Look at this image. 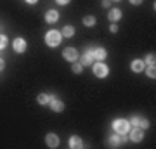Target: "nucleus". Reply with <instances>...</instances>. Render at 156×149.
Masks as SVG:
<instances>
[{
  "instance_id": "obj_31",
  "label": "nucleus",
  "mask_w": 156,
  "mask_h": 149,
  "mask_svg": "<svg viewBox=\"0 0 156 149\" xmlns=\"http://www.w3.org/2000/svg\"><path fill=\"white\" fill-rule=\"evenodd\" d=\"M113 2H120V0H113Z\"/></svg>"
},
{
  "instance_id": "obj_28",
  "label": "nucleus",
  "mask_w": 156,
  "mask_h": 149,
  "mask_svg": "<svg viewBox=\"0 0 156 149\" xmlns=\"http://www.w3.org/2000/svg\"><path fill=\"white\" fill-rule=\"evenodd\" d=\"M102 7L108 9V7H109V0H102Z\"/></svg>"
},
{
  "instance_id": "obj_7",
  "label": "nucleus",
  "mask_w": 156,
  "mask_h": 149,
  "mask_svg": "<svg viewBox=\"0 0 156 149\" xmlns=\"http://www.w3.org/2000/svg\"><path fill=\"white\" fill-rule=\"evenodd\" d=\"M12 49H14V52H17V54H23V52L26 50V42H24V38L14 40V42H12Z\"/></svg>"
},
{
  "instance_id": "obj_22",
  "label": "nucleus",
  "mask_w": 156,
  "mask_h": 149,
  "mask_svg": "<svg viewBox=\"0 0 156 149\" xmlns=\"http://www.w3.org/2000/svg\"><path fill=\"white\" fill-rule=\"evenodd\" d=\"M146 75L149 78H154L156 76V71H154V66H147L146 68Z\"/></svg>"
},
{
  "instance_id": "obj_5",
  "label": "nucleus",
  "mask_w": 156,
  "mask_h": 149,
  "mask_svg": "<svg viewBox=\"0 0 156 149\" xmlns=\"http://www.w3.org/2000/svg\"><path fill=\"white\" fill-rule=\"evenodd\" d=\"M62 57H64L66 61H69V62H75L78 59V50L73 49V47H68V49L62 50Z\"/></svg>"
},
{
  "instance_id": "obj_14",
  "label": "nucleus",
  "mask_w": 156,
  "mask_h": 149,
  "mask_svg": "<svg viewBox=\"0 0 156 149\" xmlns=\"http://www.w3.org/2000/svg\"><path fill=\"white\" fill-rule=\"evenodd\" d=\"M122 140H125V139H122V135H120V133H118V135H111V137H109V140H108V146L116 147V146H120V144H122Z\"/></svg>"
},
{
  "instance_id": "obj_18",
  "label": "nucleus",
  "mask_w": 156,
  "mask_h": 149,
  "mask_svg": "<svg viewBox=\"0 0 156 149\" xmlns=\"http://www.w3.org/2000/svg\"><path fill=\"white\" fill-rule=\"evenodd\" d=\"M154 62H156V55L154 54H147L146 55L144 64H147V66H154Z\"/></svg>"
},
{
  "instance_id": "obj_15",
  "label": "nucleus",
  "mask_w": 156,
  "mask_h": 149,
  "mask_svg": "<svg viewBox=\"0 0 156 149\" xmlns=\"http://www.w3.org/2000/svg\"><path fill=\"white\" fill-rule=\"evenodd\" d=\"M108 17H109V21H118V19H122V11L120 9H111Z\"/></svg>"
},
{
  "instance_id": "obj_11",
  "label": "nucleus",
  "mask_w": 156,
  "mask_h": 149,
  "mask_svg": "<svg viewBox=\"0 0 156 149\" xmlns=\"http://www.w3.org/2000/svg\"><path fill=\"white\" fill-rule=\"evenodd\" d=\"M92 55H94L95 61H104V59L108 57V52H106L104 47H97V49L92 50Z\"/></svg>"
},
{
  "instance_id": "obj_27",
  "label": "nucleus",
  "mask_w": 156,
  "mask_h": 149,
  "mask_svg": "<svg viewBox=\"0 0 156 149\" xmlns=\"http://www.w3.org/2000/svg\"><path fill=\"white\" fill-rule=\"evenodd\" d=\"M109 30H111V33H116V31H118V26H116V24H111V26H109Z\"/></svg>"
},
{
  "instance_id": "obj_16",
  "label": "nucleus",
  "mask_w": 156,
  "mask_h": 149,
  "mask_svg": "<svg viewBox=\"0 0 156 149\" xmlns=\"http://www.w3.org/2000/svg\"><path fill=\"white\" fill-rule=\"evenodd\" d=\"M61 35H62V37H68V38H69V37H73V35H75V28H73L71 24H68V26L62 28Z\"/></svg>"
},
{
  "instance_id": "obj_25",
  "label": "nucleus",
  "mask_w": 156,
  "mask_h": 149,
  "mask_svg": "<svg viewBox=\"0 0 156 149\" xmlns=\"http://www.w3.org/2000/svg\"><path fill=\"white\" fill-rule=\"evenodd\" d=\"M128 2H130L132 5H140V4H142V0H128Z\"/></svg>"
},
{
  "instance_id": "obj_17",
  "label": "nucleus",
  "mask_w": 156,
  "mask_h": 149,
  "mask_svg": "<svg viewBox=\"0 0 156 149\" xmlns=\"http://www.w3.org/2000/svg\"><path fill=\"white\" fill-rule=\"evenodd\" d=\"M37 102H38V104H42V106L49 104V102H50V95H47V94H38V97H37Z\"/></svg>"
},
{
  "instance_id": "obj_24",
  "label": "nucleus",
  "mask_w": 156,
  "mask_h": 149,
  "mask_svg": "<svg viewBox=\"0 0 156 149\" xmlns=\"http://www.w3.org/2000/svg\"><path fill=\"white\" fill-rule=\"evenodd\" d=\"M139 116H132V118H130V120H128V123H130V125H134V127H139Z\"/></svg>"
},
{
  "instance_id": "obj_9",
  "label": "nucleus",
  "mask_w": 156,
  "mask_h": 149,
  "mask_svg": "<svg viewBox=\"0 0 156 149\" xmlns=\"http://www.w3.org/2000/svg\"><path fill=\"white\" fill-rule=\"evenodd\" d=\"M92 50H94V49H87V52L82 55V59H80L82 66H90V64H94V55H92Z\"/></svg>"
},
{
  "instance_id": "obj_19",
  "label": "nucleus",
  "mask_w": 156,
  "mask_h": 149,
  "mask_svg": "<svg viewBox=\"0 0 156 149\" xmlns=\"http://www.w3.org/2000/svg\"><path fill=\"white\" fill-rule=\"evenodd\" d=\"M83 24L85 26H94L95 24V17L94 16H85L83 17Z\"/></svg>"
},
{
  "instance_id": "obj_8",
  "label": "nucleus",
  "mask_w": 156,
  "mask_h": 149,
  "mask_svg": "<svg viewBox=\"0 0 156 149\" xmlns=\"http://www.w3.org/2000/svg\"><path fill=\"white\" fill-rule=\"evenodd\" d=\"M45 144H47L49 147L56 149L57 146H59V137H57L56 133H47V135H45Z\"/></svg>"
},
{
  "instance_id": "obj_3",
  "label": "nucleus",
  "mask_w": 156,
  "mask_h": 149,
  "mask_svg": "<svg viewBox=\"0 0 156 149\" xmlns=\"http://www.w3.org/2000/svg\"><path fill=\"white\" fill-rule=\"evenodd\" d=\"M92 71H94V75L97 78H106L108 73H109V68H108L102 61H97L95 64H92Z\"/></svg>"
},
{
  "instance_id": "obj_30",
  "label": "nucleus",
  "mask_w": 156,
  "mask_h": 149,
  "mask_svg": "<svg viewBox=\"0 0 156 149\" xmlns=\"http://www.w3.org/2000/svg\"><path fill=\"white\" fill-rule=\"evenodd\" d=\"M26 2H28V4H31V5H33V4H37V2H38V0H26Z\"/></svg>"
},
{
  "instance_id": "obj_6",
  "label": "nucleus",
  "mask_w": 156,
  "mask_h": 149,
  "mask_svg": "<svg viewBox=\"0 0 156 149\" xmlns=\"http://www.w3.org/2000/svg\"><path fill=\"white\" fill-rule=\"evenodd\" d=\"M49 106H50V109L56 111V113H62V111H64V102H62V101H59L57 97H50Z\"/></svg>"
},
{
  "instance_id": "obj_29",
  "label": "nucleus",
  "mask_w": 156,
  "mask_h": 149,
  "mask_svg": "<svg viewBox=\"0 0 156 149\" xmlns=\"http://www.w3.org/2000/svg\"><path fill=\"white\" fill-rule=\"evenodd\" d=\"M4 68H5V62H4V59H0V71H2Z\"/></svg>"
},
{
  "instance_id": "obj_10",
  "label": "nucleus",
  "mask_w": 156,
  "mask_h": 149,
  "mask_svg": "<svg viewBox=\"0 0 156 149\" xmlns=\"http://www.w3.org/2000/svg\"><path fill=\"white\" fill-rule=\"evenodd\" d=\"M68 146H69L71 149H82L83 147V140L78 137V135H71L69 140H68Z\"/></svg>"
},
{
  "instance_id": "obj_2",
  "label": "nucleus",
  "mask_w": 156,
  "mask_h": 149,
  "mask_svg": "<svg viewBox=\"0 0 156 149\" xmlns=\"http://www.w3.org/2000/svg\"><path fill=\"white\" fill-rule=\"evenodd\" d=\"M130 123H128V120H115V123H113V128H115V132L120 133V135H127L128 130H130Z\"/></svg>"
},
{
  "instance_id": "obj_12",
  "label": "nucleus",
  "mask_w": 156,
  "mask_h": 149,
  "mask_svg": "<svg viewBox=\"0 0 156 149\" xmlns=\"http://www.w3.org/2000/svg\"><path fill=\"white\" fill-rule=\"evenodd\" d=\"M144 61H140V59H134V61L130 62V68H132V71L134 73H140L144 71Z\"/></svg>"
},
{
  "instance_id": "obj_4",
  "label": "nucleus",
  "mask_w": 156,
  "mask_h": 149,
  "mask_svg": "<svg viewBox=\"0 0 156 149\" xmlns=\"http://www.w3.org/2000/svg\"><path fill=\"white\" fill-rule=\"evenodd\" d=\"M128 135H130V139L134 140V142H140L142 139H144V130L140 127H134L128 130Z\"/></svg>"
},
{
  "instance_id": "obj_13",
  "label": "nucleus",
  "mask_w": 156,
  "mask_h": 149,
  "mask_svg": "<svg viewBox=\"0 0 156 149\" xmlns=\"http://www.w3.org/2000/svg\"><path fill=\"white\" fill-rule=\"evenodd\" d=\"M57 19H59V12H57V11H49L47 14H45V21L49 23V24L56 23Z\"/></svg>"
},
{
  "instance_id": "obj_21",
  "label": "nucleus",
  "mask_w": 156,
  "mask_h": 149,
  "mask_svg": "<svg viewBox=\"0 0 156 149\" xmlns=\"http://www.w3.org/2000/svg\"><path fill=\"white\" fill-rule=\"evenodd\" d=\"M7 44H9L7 37H5V35H0V50H2V49H5Z\"/></svg>"
},
{
  "instance_id": "obj_20",
  "label": "nucleus",
  "mask_w": 156,
  "mask_h": 149,
  "mask_svg": "<svg viewBox=\"0 0 156 149\" xmlns=\"http://www.w3.org/2000/svg\"><path fill=\"white\" fill-rule=\"evenodd\" d=\"M82 69H83V66H82V62H76V61H75V64H73V73H76V75H80V73H82Z\"/></svg>"
},
{
  "instance_id": "obj_23",
  "label": "nucleus",
  "mask_w": 156,
  "mask_h": 149,
  "mask_svg": "<svg viewBox=\"0 0 156 149\" xmlns=\"http://www.w3.org/2000/svg\"><path fill=\"white\" fill-rule=\"evenodd\" d=\"M139 127L142 128V130H146V128L149 127V122H147L146 118H140V120H139Z\"/></svg>"
},
{
  "instance_id": "obj_26",
  "label": "nucleus",
  "mask_w": 156,
  "mask_h": 149,
  "mask_svg": "<svg viewBox=\"0 0 156 149\" xmlns=\"http://www.w3.org/2000/svg\"><path fill=\"white\" fill-rule=\"evenodd\" d=\"M57 4H59V5H66V4H69V0H56Z\"/></svg>"
},
{
  "instance_id": "obj_1",
  "label": "nucleus",
  "mask_w": 156,
  "mask_h": 149,
  "mask_svg": "<svg viewBox=\"0 0 156 149\" xmlns=\"http://www.w3.org/2000/svg\"><path fill=\"white\" fill-rule=\"evenodd\" d=\"M61 38H62V35L57 30H49L45 33V44L49 45V47H57V45L61 44Z\"/></svg>"
}]
</instances>
